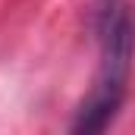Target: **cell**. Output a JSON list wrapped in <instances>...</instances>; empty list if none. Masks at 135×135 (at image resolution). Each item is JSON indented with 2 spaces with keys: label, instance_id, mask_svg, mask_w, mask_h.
<instances>
[{
  "label": "cell",
  "instance_id": "obj_1",
  "mask_svg": "<svg viewBox=\"0 0 135 135\" xmlns=\"http://www.w3.org/2000/svg\"><path fill=\"white\" fill-rule=\"evenodd\" d=\"M94 32L101 41V72L72 119V132H104L119 113L135 60V9L126 0H94Z\"/></svg>",
  "mask_w": 135,
  "mask_h": 135
}]
</instances>
